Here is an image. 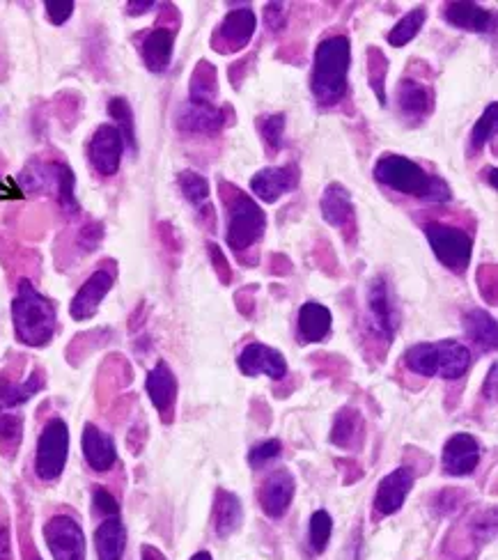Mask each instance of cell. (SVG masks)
Instances as JSON below:
<instances>
[{
  "label": "cell",
  "mask_w": 498,
  "mask_h": 560,
  "mask_svg": "<svg viewBox=\"0 0 498 560\" xmlns=\"http://www.w3.org/2000/svg\"><path fill=\"white\" fill-rule=\"evenodd\" d=\"M375 180L402 196H411L427 202H448L453 200V191L446 180H441L439 175L427 173L420 163L411 161L402 154H381L372 170Z\"/></svg>",
  "instance_id": "1"
},
{
  "label": "cell",
  "mask_w": 498,
  "mask_h": 560,
  "mask_svg": "<svg viewBox=\"0 0 498 560\" xmlns=\"http://www.w3.org/2000/svg\"><path fill=\"white\" fill-rule=\"evenodd\" d=\"M352 42L345 35L326 37L317 44L310 74V92L319 106H336L349 90Z\"/></svg>",
  "instance_id": "2"
},
{
  "label": "cell",
  "mask_w": 498,
  "mask_h": 560,
  "mask_svg": "<svg viewBox=\"0 0 498 560\" xmlns=\"http://www.w3.org/2000/svg\"><path fill=\"white\" fill-rule=\"evenodd\" d=\"M12 322L19 342L28 347H44L53 340L58 315L53 303L42 292H37L30 280L23 278L17 297L12 301Z\"/></svg>",
  "instance_id": "3"
},
{
  "label": "cell",
  "mask_w": 498,
  "mask_h": 560,
  "mask_svg": "<svg viewBox=\"0 0 498 560\" xmlns=\"http://www.w3.org/2000/svg\"><path fill=\"white\" fill-rule=\"evenodd\" d=\"M407 370L420 377H439L455 381L471 368V352L457 340L418 342L404 354Z\"/></svg>",
  "instance_id": "4"
},
{
  "label": "cell",
  "mask_w": 498,
  "mask_h": 560,
  "mask_svg": "<svg viewBox=\"0 0 498 560\" xmlns=\"http://www.w3.org/2000/svg\"><path fill=\"white\" fill-rule=\"evenodd\" d=\"M232 196H223L228 205V232L225 241L235 253H244L253 248L267 232V214L251 196L230 186Z\"/></svg>",
  "instance_id": "5"
},
{
  "label": "cell",
  "mask_w": 498,
  "mask_h": 560,
  "mask_svg": "<svg viewBox=\"0 0 498 560\" xmlns=\"http://www.w3.org/2000/svg\"><path fill=\"white\" fill-rule=\"evenodd\" d=\"M423 232L432 253L437 255L443 267L453 271V274H464L469 269L473 258V237L469 232L439 221L425 223Z\"/></svg>",
  "instance_id": "6"
},
{
  "label": "cell",
  "mask_w": 498,
  "mask_h": 560,
  "mask_svg": "<svg viewBox=\"0 0 498 560\" xmlns=\"http://www.w3.org/2000/svg\"><path fill=\"white\" fill-rule=\"evenodd\" d=\"M69 457V427L62 418H53L44 425L37 439L35 473L44 482H53L62 476Z\"/></svg>",
  "instance_id": "7"
},
{
  "label": "cell",
  "mask_w": 498,
  "mask_h": 560,
  "mask_svg": "<svg viewBox=\"0 0 498 560\" xmlns=\"http://www.w3.org/2000/svg\"><path fill=\"white\" fill-rule=\"evenodd\" d=\"M365 301H368V320L372 333L388 345V342H393L395 333H398L400 315L391 285H388L384 276H377L372 280L368 287V299Z\"/></svg>",
  "instance_id": "8"
},
{
  "label": "cell",
  "mask_w": 498,
  "mask_h": 560,
  "mask_svg": "<svg viewBox=\"0 0 498 560\" xmlns=\"http://www.w3.org/2000/svg\"><path fill=\"white\" fill-rule=\"evenodd\" d=\"M44 540L53 560H85V535L74 517H51L44 524Z\"/></svg>",
  "instance_id": "9"
},
{
  "label": "cell",
  "mask_w": 498,
  "mask_h": 560,
  "mask_svg": "<svg viewBox=\"0 0 498 560\" xmlns=\"http://www.w3.org/2000/svg\"><path fill=\"white\" fill-rule=\"evenodd\" d=\"M124 138L115 124H101L88 143V161L101 177H113L120 170Z\"/></svg>",
  "instance_id": "10"
},
{
  "label": "cell",
  "mask_w": 498,
  "mask_h": 560,
  "mask_svg": "<svg viewBox=\"0 0 498 560\" xmlns=\"http://www.w3.org/2000/svg\"><path fill=\"white\" fill-rule=\"evenodd\" d=\"M319 209H322V219L340 232H345L347 237H352L356 232V207L347 186L338 182L329 184L319 200Z\"/></svg>",
  "instance_id": "11"
},
{
  "label": "cell",
  "mask_w": 498,
  "mask_h": 560,
  "mask_svg": "<svg viewBox=\"0 0 498 560\" xmlns=\"http://www.w3.org/2000/svg\"><path fill=\"white\" fill-rule=\"evenodd\" d=\"M299 168L294 163H287V166H269L262 168L260 173L253 175L251 180V191L255 193V198L267 202V205H274L285 193L294 191L299 186Z\"/></svg>",
  "instance_id": "12"
},
{
  "label": "cell",
  "mask_w": 498,
  "mask_h": 560,
  "mask_svg": "<svg viewBox=\"0 0 498 560\" xmlns=\"http://www.w3.org/2000/svg\"><path fill=\"white\" fill-rule=\"evenodd\" d=\"M480 455L482 450L476 437H471V434H464V432L453 434V437L446 441V446H443V453H441L443 473H448V476H455V478L471 476V473L478 469Z\"/></svg>",
  "instance_id": "13"
},
{
  "label": "cell",
  "mask_w": 498,
  "mask_h": 560,
  "mask_svg": "<svg viewBox=\"0 0 498 560\" xmlns=\"http://www.w3.org/2000/svg\"><path fill=\"white\" fill-rule=\"evenodd\" d=\"M237 365L246 377L267 375L269 379H274V381H280V379L287 377L285 356L274 347L262 345V342H251V345H246L244 352L239 354Z\"/></svg>",
  "instance_id": "14"
},
{
  "label": "cell",
  "mask_w": 498,
  "mask_h": 560,
  "mask_svg": "<svg viewBox=\"0 0 498 560\" xmlns=\"http://www.w3.org/2000/svg\"><path fill=\"white\" fill-rule=\"evenodd\" d=\"M113 285H115L113 271L97 269L95 274L81 285V290L76 292V297L72 299V306H69V315H72L76 322H85L90 320V317H95L101 301L108 297V292L113 290Z\"/></svg>",
  "instance_id": "15"
},
{
  "label": "cell",
  "mask_w": 498,
  "mask_h": 560,
  "mask_svg": "<svg viewBox=\"0 0 498 560\" xmlns=\"http://www.w3.org/2000/svg\"><path fill=\"white\" fill-rule=\"evenodd\" d=\"M255 28H258V17H255L251 7L244 5L239 10L225 14V19L219 23V30L214 35V42L221 44V51H239L253 40Z\"/></svg>",
  "instance_id": "16"
},
{
  "label": "cell",
  "mask_w": 498,
  "mask_h": 560,
  "mask_svg": "<svg viewBox=\"0 0 498 560\" xmlns=\"http://www.w3.org/2000/svg\"><path fill=\"white\" fill-rule=\"evenodd\" d=\"M294 492H297V480H294L292 471H271L260 487V505L264 515L271 519L283 517L290 510Z\"/></svg>",
  "instance_id": "17"
},
{
  "label": "cell",
  "mask_w": 498,
  "mask_h": 560,
  "mask_svg": "<svg viewBox=\"0 0 498 560\" xmlns=\"http://www.w3.org/2000/svg\"><path fill=\"white\" fill-rule=\"evenodd\" d=\"M414 482H416V476L411 473L409 466H400V469H395L388 473V476L381 478L377 494H375L377 515H381V517L395 515V512H398L404 505V501H407L411 489H414Z\"/></svg>",
  "instance_id": "18"
},
{
  "label": "cell",
  "mask_w": 498,
  "mask_h": 560,
  "mask_svg": "<svg viewBox=\"0 0 498 560\" xmlns=\"http://www.w3.org/2000/svg\"><path fill=\"white\" fill-rule=\"evenodd\" d=\"M228 122V111L216 104H196V101H186L177 111V127L184 134H216Z\"/></svg>",
  "instance_id": "19"
},
{
  "label": "cell",
  "mask_w": 498,
  "mask_h": 560,
  "mask_svg": "<svg viewBox=\"0 0 498 560\" xmlns=\"http://www.w3.org/2000/svg\"><path fill=\"white\" fill-rule=\"evenodd\" d=\"M395 104L407 122H423L434 111V90L416 79H402L395 90Z\"/></svg>",
  "instance_id": "20"
},
{
  "label": "cell",
  "mask_w": 498,
  "mask_h": 560,
  "mask_svg": "<svg viewBox=\"0 0 498 560\" xmlns=\"http://www.w3.org/2000/svg\"><path fill=\"white\" fill-rule=\"evenodd\" d=\"M443 19L453 28L466 30V33L485 35L494 33L496 28V14L478 3H446L443 5Z\"/></svg>",
  "instance_id": "21"
},
{
  "label": "cell",
  "mask_w": 498,
  "mask_h": 560,
  "mask_svg": "<svg viewBox=\"0 0 498 560\" xmlns=\"http://www.w3.org/2000/svg\"><path fill=\"white\" fill-rule=\"evenodd\" d=\"M83 457L92 471H111L115 462H118V448H115V441L111 434L101 432L97 425L88 423L83 427Z\"/></svg>",
  "instance_id": "22"
},
{
  "label": "cell",
  "mask_w": 498,
  "mask_h": 560,
  "mask_svg": "<svg viewBox=\"0 0 498 560\" xmlns=\"http://www.w3.org/2000/svg\"><path fill=\"white\" fill-rule=\"evenodd\" d=\"M145 391L150 395L154 409H157L163 418H168L177 400V379L166 361H159L150 370V375H147L145 381Z\"/></svg>",
  "instance_id": "23"
},
{
  "label": "cell",
  "mask_w": 498,
  "mask_h": 560,
  "mask_svg": "<svg viewBox=\"0 0 498 560\" xmlns=\"http://www.w3.org/2000/svg\"><path fill=\"white\" fill-rule=\"evenodd\" d=\"M175 49V35L168 28H154L145 35L140 44V56H143L145 67L154 74H163L170 67Z\"/></svg>",
  "instance_id": "24"
},
{
  "label": "cell",
  "mask_w": 498,
  "mask_h": 560,
  "mask_svg": "<svg viewBox=\"0 0 498 560\" xmlns=\"http://www.w3.org/2000/svg\"><path fill=\"white\" fill-rule=\"evenodd\" d=\"M333 315L331 310L319 301H308L299 308V338L306 345L322 342L331 333Z\"/></svg>",
  "instance_id": "25"
},
{
  "label": "cell",
  "mask_w": 498,
  "mask_h": 560,
  "mask_svg": "<svg viewBox=\"0 0 498 560\" xmlns=\"http://www.w3.org/2000/svg\"><path fill=\"white\" fill-rule=\"evenodd\" d=\"M95 549L99 560H122L127 549V528L120 517H106L97 526Z\"/></svg>",
  "instance_id": "26"
},
{
  "label": "cell",
  "mask_w": 498,
  "mask_h": 560,
  "mask_svg": "<svg viewBox=\"0 0 498 560\" xmlns=\"http://www.w3.org/2000/svg\"><path fill=\"white\" fill-rule=\"evenodd\" d=\"M214 531L219 538H230L239 531L241 521H244V508L237 494L219 489L214 501Z\"/></svg>",
  "instance_id": "27"
},
{
  "label": "cell",
  "mask_w": 498,
  "mask_h": 560,
  "mask_svg": "<svg viewBox=\"0 0 498 560\" xmlns=\"http://www.w3.org/2000/svg\"><path fill=\"white\" fill-rule=\"evenodd\" d=\"M464 331L466 336L478 345L482 352H494L496 349V320L487 310H471L464 315Z\"/></svg>",
  "instance_id": "28"
},
{
  "label": "cell",
  "mask_w": 498,
  "mask_h": 560,
  "mask_svg": "<svg viewBox=\"0 0 498 560\" xmlns=\"http://www.w3.org/2000/svg\"><path fill=\"white\" fill-rule=\"evenodd\" d=\"M44 388V377L40 370H35L23 384H14V381L0 377V407L14 409L19 404L28 402L33 395H37Z\"/></svg>",
  "instance_id": "29"
},
{
  "label": "cell",
  "mask_w": 498,
  "mask_h": 560,
  "mask_svg": "<svg viewBox=\"0 0 498 560\" xmlns=\"http://www.w3.org/2000/svg\"><path fill=\"white\" fill-rule=\"evenodd\" d=\"M363 432V418L361 411H356L352 407H345L338 411L336 420H333L331 427V443L338 448H352L356 441H359Z\"/></svg>",
  "instance_id": "30"
},
{
  "label": "cell",
  "mask_w": 498,
  "mask_h": 560,
  "mask_svg": "<svg viewBox=\"0 0 498 560\" xmlns=\"http://www.w3.org/2000/svg\"><path fill=\"white\" fill-rule=\"evenodd\" d=\"M425 21H427L425 7L423 5L414 7V10H409L391 30H388L386 42L395 46V49H402V46H407L411 40H416L418 33L425 26Z\"/></svg>",
  "instance_id": "31"
},
{
  "label": "cell",
  "mask_w": 498,
  "mask_h": 560,
  "mask_svg": "<svg viewBox=\"0 0 498 560\" xmlns=\"http://www.w3.org/2000/svg\"><path fill=\"white\" fill-rule=\"evenodd\" d=\"M219 95V81H216V69L209 62L202 60L191 76L189 85V101L196 104H214Z\"/></svg>",
  "instance_id": "32"
},
{
  "label": "cell",
  "mask_w": 498,
  "mask_h": 560,
  "mask_svg": "<svg viewBox=\"0 0 498 560\" xmlns=\"http://www.w3.org/2000/svg\"><path fill=\"white\" fill-rule=\"evenodd\" d=\"M108 115L115 120V127L124 138V145L131 152H136V124H134V111H131L129 101L124 97H113L108 101Z\"/></svg>",
  "instance_id": "33"
},
{
  "label": "cell",
  "mask_w": 498,
  "mask_h": 560,
  "mask_svg": "<svg viewBox=\"0 0 498 560\" xmlns=\"http://www.w3.org/2000/svg\"><path fill=\"white\" fill-rule=\"evenodd\" d=\"M74 186H76V177L72 173V168L65 166V163H56V182H53V191H56L60 207L65 209L69 216L79 214V200H76Z\"/></svg>",
  "instance_id": "34"
},
{
  "label": "cell",
  "mask_w": 498,
  "mask_h": 560,
  "mask_svg": "<svg viewBox=\"0 0 498 560\" xmlns=\"http://www.w3.org/2000/svg\"><path fill=\"white\" fill-rule=\"evenodd\" d=\"M177 184H180V191L186 198V202H191L193 207L207 205L209 193H212L207 177H202L200 173H196V170H184V173H180V177H177Z\"/></svg>",
  "instance_id": "35"
},
{
  "label": "cell",
  "mask_w": 498,
  "mask_h": 560,
  "mask_svg": "<svg viewBox=\"0 0 498 560\" xmlns=\"http://www.w3.org/2000/svg\"><path fill=\"white\" fill-rule=\"evenodd\" d=\"M285 124L287 118L285 113H274V115H262L258 120V131L262 136L264 147H269L271 152H280L285 145Z\"/></svg>",
  "instance_id": "36"
},
{
  "label": "cell",
  "mask_w": 498,
  "mask_h": 560,
  "mask_svg": "<svg viewBox=\"0 0 498 560\" xmlns=\"http://www.w3.org/2000/svg\"><path fill=\"white\" fill-rule=\"evenodd\" d=\"M496 124H498V104L496 101H492V104L482 111L480 120L476 122V127H473V131H471V150L473 152L485 150L489 140H492L496 134Z\"/></svg>",
  "instance_id": "37"
},
{
  "label": "cell",
  "mask_w": 498,
  "mask_h": 560,
  "mask_svg": "<svg viewBox=\"0 0 498 560\" xmlns=\"http://www.w3.org/2000/svg\"><path fill=\"white\" fill-rule=\"evenodd\" d=\"M386 74H388V60L384 56V51L370 49L368 51V81L381 106L386 104Z\"/></svg>",
  "instance_id": "38"
},
{
  "label": "cell",
  "mask_w": 498,
  "mask_h": 560,
  "mask_svg": "<svg viewBox=\"0 0 498 560\" xmlns=\"http://www.w3.org/2000/svg\"><path fill=\"white\" fill-rule=\"evenodd\" d=\"M331 533H333V519L326 510H315L313 517H310V533H308V540H310V547H313L315 554H322L329 547V540H331Z\"/></svg>",
  "instance_id": "39"
},
{
  "label": "cell",
  "mask_w": 498,
  "mask_h": 560,
  "mask_svg": "<svg viewBox=\"0 0 498 560\" xmlns=\"http://www.w3.org/2000/svg\"><path fill=\"white\" fill-rule=\"evenodd\" d=\"M23 439V418L17 414H0V448L3 453L14 455Z\"/></svg>",
  "instance_id": "40"
},
{
  "label": "cell",
  "mask_w": 498,
  "mask_h": 560,
  "mask_svg": "<svg viewBox=\"0 0 498 560\" xmlns=\"http://www.w3.org/2000/svg\"><path fill=\"white\" fill-rule=\"evenodd\" d=\"M280 455H283V443L278 439H267L248 450V464H251L253 469H262V466L278 460Z\"/></svg>",
  "instance_id": "41"
},
{
  "label": "cell",
  "mask_w": 498,
  "mask_h": 560,
  "mask_svg": "<svg viewBox=\"0 0 498 560\" xmlns=\"http://www.w3.org/2000/svg\"><path fill=\"white\" fill-rule=\"evenodd\" d=\"M74 0H46L44 10H46V19H49L53 26H62L72 19L74 14Z\"/></svg>",
  "instance_id": "42"
},
{
  "label": "cell",
  "mask_w": 498,
  "mask_h": 560,
  "mask_svg": "<svg viewBox=\"0 0 498 560\" xmlns=\"http://www.w3.org/2000/svg\"><path fill=\"white\" fill-rule=\"evenodd\" d=\"M92 505H95V512H99L101 517H120V505L115 501L113 494H108L106 489L97 487L95 494H92Z\"/></svg>",
  "instance_id": "43"
},
{
  "label": "cell",
  "mask_w": 498,
  "mask_h": 560,
  "mask_svg": "<svg viewBox=\"0 0 498 560\" xmlns=\"http://www.w3.org/2000/svg\"><path fill=\"white\" fill-rule=\"evenodd\" d=\"M101 239H104V225H101V223H88L79 232V246L83 248L85 253L97 251Z\"/></svg>",
  "instance_id": "44"
},
{
  "label": "cell",
  "mask_w": 498,
  "mask_h": 560,
  "mask_svg": "<svg viewBox=\"0 0 498 560\" xmlns=\"http://www.w3.org/2000/svg\"><path fill=\"white\" fill-rule=\"evenodd\" d=\"M264 21H267V26L271 28V33H280V30L285 28V10L280 3H271L264 7Z\"/></svg>",
  "instance_id": "45"
},
{
  "label": "cell",
  "mask_w": 498,
  "mask_h": 560,
  "mask_svg": "<svg viewBox=\"0 0 498 560\" xmlns=\"http://www.w3.org/2000/svg\"><path fill=\"white\" fill-rule=\"evenodd\" d=\"M0 560H12V540L10 528L0 521Z\"/></svg>",
  "instance_id": "46"
},
{
  "label": "cell",
  "mask_w": 498,
  "mask_h": 560,
  "mask_svg": "<svg viewBox=\"0 0 498 560\" xmlns=\"http://www.w3.org/2000/svg\"><path fill=\"white\" fill-rule=\"evenodd\" d=\"M157 7V3H152V0H147V3H129L127 5V12L131 14V17H138V14H145V12H150Z\"/></svg>",
  "instance_id": "47"
},
{
  "label": "cell",
  "mask_w": 498,
  "mask_h": 560,
  "mask_svg": "<svg viewBox=\"0 0 498 560\" xmlns=\"http://www.w3.org/2000/svg\"><path fill=\"white\" fill-rule=\"evenodd\" d=\"M140 560H166V556H163L159 549H154V547H150V544H145V547L140 549Z\"/></svg>",
  "instance_id": "48"
},
{
  "label": "cell",
  "mask_w": 498,
  "mask_h": 560,
  "mask_svg": "<svg viewBox=\"0 0 498 560\" xmlns=\"http://www.w3.org/2000/svg\"><path fill=\"white\" fill-rule=\"evenodd\" d=\"M489 398H496V365H492V370H489Z\"/></svg>",
  "instance_id": "49"
},
{
  "label": "cell",
  "mask_w": 498,
  "mask_h": 560,
  "mask_svg": "<svg viewBox=\"0 0 498 560\" xmlns=\"http://www.w3.org/2000/svg\"><path fill=\"white\" fill-rule=\"evenodd\" d=\"M191 560H214V558H212V554H207V551H198V554Z\"/></svg>",
  "instance_id": "50"
},
{
  "label": "cell",
  "mask_w": 498,
  "mask_h": 560,
  "mask_svg": "<svg viewBox=\"0 0 498 560\" xmlns=\"http://www.w3.org/2000/svg\"><path fill=\"white\" fill-rule=\"evenodd\" d=\"M37 560H40V558H37Z\"/></svg>",
  "instance_id": "51"
}]
</instances>
